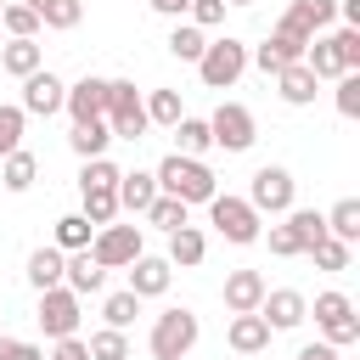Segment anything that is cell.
Here are the masks:
<instances>
[{
	"mask_svg": "<svg viewBox=\"0 0 360 360\" xmlns=\"http://www.w3.org/2000/svg\"><path fill=\"white\" fill-rule=\"evenodd\" d=\"M45 360H90V349H84L79 338H56V349H51Z\"/></svg>",
	"mask_w": 360,
	"mask_h": 360,
	"instance_id": "cell-48",
	"label": "cell"
},
{
	"mask_svg": "<svg viewBox=\"0 0 360 360\" xmlns=\"http://www.w3.org/2000/svg\"><path fill=\"white\" fill-rule=\"evenodd\" d=\"M298 360H338V349H332V343H304Z\"/></svg>",
	"mask_w": 360,
	"mask_h": 360,
	"instance_id": "cell-49",
	"label": "cell"
},
{
	"mask_svg": "<svg viewBox=\"0 0 360 360\" xmlns=\"http://www.w3.org/2000/svg\"><path fill=\"white\" fill-rule=\"evenodd\" d=\"M259 315H264V326H270V332H292V326H304L309 298H304V292H292V287H276V292H264V298H259Z\"/></svg>",
	"mask_w": 360,
	"mask_h": 360,
	"instance_id": "cell-13",
	"label": "cell"
},
{
	"mask_svg": "<svg viewBox=\"0 0 360 360\" xmlns=\"http://www.w3.org/2000/svg\"><path fill=\"white\" fill-rule=\"evenodd\" d=\"M107 129H112V141H141L152 124H146V96L129 84V79H107Z\"/></svg>",
	"mask_w": 360,
	"mask_h": 360,
	"instance_id": "cell-2",
	"label": "cell"
},
{
	"mask_svg": "<svg viewBox=\"0 0 360 360\" xmlns=\"http://www.w3.org/2000/svg\"><path fill=\"white\" fill-rule=\"evenodd\" d=\"M309 315H315V326H321V343H332V349H349V343L360 338V315H354L349 292H321Z\"/></svg>",
	"mask_w": 360,
	"mask_h": 360,
	"instance_id": "cell-6",
	"label": "cell"
},
{
	"mask_svg": "<svg viewBox=\"0 0 360 360\" xmlns=\"http://www.w3.org/2000/svg\"><path fill=\"white\" fill-rule=\"evenodd\" d=\"M202 253H208V242H202V231H197V225H180V231H169V264L191 270V264H202Z\"/></svg>",
	"mask_w": 360,
	"mask_h": 360,
	"instance_id": "cell-26",
	"label": "cell"
},
{
	"mask_svg": "<svg viewBox=\"0 0 360 360\" xmlns=\"http://www.w3.org/2000/svg\"><path fill=\"white\" fill-rule=\"evenodd\" d=\"M62 264H68L62 248H34V253H28V281H34V292L62 287Z\"/></svg>",
	"mask_w": 360,
	"mask_h": 360,
	"instance_id": "cell-20",
	"label": "cell"
},
{
	"mask_svg": "<svg viewBox=\"0 0 360 360\" xmlns=\"http://www.w3.org/2000/svg\"><path fill=\"white\" fill-rule=\"evenodd\" d=\"M287 17L315 39L321 28H332V22H338V0H292V6H287Z\"/></svg>",
	"mask_w": 360,
	"mask_h": 360,
	"instance_id": "cell-23",
	"label": "cell"
},
{
	"mask_svg": "<svg viewBox=\"0 0 360 360\" xmlns=\"http://www.w3.org/2000/svg\"><path fill=\"white\" fill-rule=\"evenodd\" d=\"M79 304H84V298H79V292H68V287L39 292V315H34V321H39V332H45L51 343H56V338H73V332H79V321H84V309H79Z\"/></svg>",
	"mask_w": 360,
	"mask_h": 360,
	"instance_id": "cell-10",
	"label": "cell"
},
{
	"mask_svg": "<svg viewBox=\"0 0 360 360\" xmlns=\"http://www.w3.org/2000/svg\"><path fill=\"white\" fill-rule=\"evenodd\" d=\"M197 73H202V84L208 90H231L242 73H248V45L242 39H208V51L197 56Z\"/></svg>",
	"mask_w": 360,
	"mask_h": 360,
	"instance_id": "cell-5",
	"label": "cell"
},
{
	"mask_svg": "<svg viewBox=\"0 0 360 360\" xmlns=\"http://www.w3.org/2000/svg\"><path fill=\"white\" fill-rule=\"evenodd\" d=\"M0 360H45V349L39 343H17V338L0 332Z\"/></svg>",
	"mask_w": 360,
	"mask_h": 360,
	"instance_id": "cell-47",
	"label": "cell"
},
{
	"mask_svg": "<svg viewBox=\"0 0 360 360\" xmlns=\"http://www.w3.org/2000/svg\"><path fill=\"white\" fill-rule=\"evenodd\" d=\"M332 45H338L343 73H360V28H338V34H332Z\"/></svg>",
	"mask_w": 360,
	"mask_h": 360,
	"instance_id": "cell-42",
	"label": "cell"
},
{
	"mask_svg": "<svg viewBox=\"0 0 360 360\" xmlns=\"http://www.w3.org/2000/svg\"><path fill=\"white\" fill-rule=\"evenodd\" d=\"M287 225H292V236H298V248H304V253L326 236V214H315V208H287Z\"/></svg>",
	"mask_w": 360,
	"mask_h": 360,
	"instance_id": "cell-33",
	"label": "cell"
},
{
	"mask_svg": "<svg viewBox=\"0 0 360 360\" xmlns=\"http://www.w3.org/2000/svg\"><path fill=\"white\" fill-rule=\"evenodd\" d=\"M225 343H231L236 354H259V349H270V326H264V315H259V309H253V315H231Z\"/></svg>",
	"mask_w": 360,
	"mask_h": 360,
	"instance_id": "cell-17",
	"label": "cell"
},
{
	"mask_svg": "<svg viewBox=\"0 0 360 360\" xmlns=\"http://www.w3.org/2000/svg\"><path fill=\"white\" fill-rule=\"evenodd\" d=\"M276 96H281L287 107H309V101H315V73H309L304 62L281 68V73H276Z\"/></svg>",
	"mask_w": 360,
	"mask_h": 360,
	"instance_id": "cell-19",
	"label": "cell"
},
{
	"mask_svg": "<svg viewBox=\"0 0 360 360\" xmlns=\"http://www.w3.org/2000/svg\"><path fill=\"white\" fill-rule=\"evenodd\" d=\"M79 197H84V219H90L96 231L118 219V186H90V191H79Z\"/></svg>",
	"mask_w": 360,
	"mask_h": 360,
	"instance_id": "cell-29",
	"label": "cell"
},
{
	"mask_svg": "<svg viewBox=\"0 0 360 360\" xmlns=\"http://www.w3.org/2000/svg\"><path fill=\"white\" fill-rule=\"evenodd\" d=\"M304 68L315 73V84H321V79H343V62H338V45H332V39H309Z\"/></svg>",
	"mask_w": 360,
	"mask_h": 360,
	"instance_id": "cell-31",
	"label": "cell"
},
{
	"mask_svg": "<svg viewBox=\"0 0 360 360\" xmlns=\"http://www.w3.org/2000/svg\"><path fill=\"white\" fill-rule=\"evenodd\" d=\"M22 124H28L22 107H0V158H11L22 146Z\"/></svg>",
	"mask_w": 360,
	"mask_h": 360,
	"instance_id": "cell-40",
	"label": "cell"
},
{
	"mask_svg": "<svg viewBox=\"0 0 360 360\" xmlns=\"http://www.w3.org/2000/svg\"><path fill=\"white\" fill-rule=\"evenodd\" d=\"M270 253H276V259H298V253H304V248H298V236H292V225H287V219H281V225H270Z\"/></svg>",
	"mask_w": 360,
	"mask_h": 360,
	"instance_id": "cell-46",
	"label": "cell"
},
{
	"mask_svg": "<svg viewBox=\"0 0 360 360\" xmlns=\"http://www.w3.org/2000/svg\"><path fill=\"white\" fill-rule=\"evenodd\" d=\"M118 174H124V169H118L112 158H90V163L79 169V191H90V186H118Z\"/></svg>",
	"mask_w": 360,
	"mask_h": 360,
	"instance_id": "cell-41",
	"label": "cell"
},
{
	"mask_svg": "<svg viewBox=\"0 0 360 360\" xmlns=\"http://www.w3.org/2000/svg\"><path fill=\"white\" fill-rule=\"evenodd\" d=\"M68 118L73 124H90V118H101L107 112V79H96V73H84L79 84H68Z\"/></svg>",
	"mask_w": 360,
	"mask_h": 360,
	"instance_id": "cell-14",
	"label": "cell"
},
{
	"mask_svg": "<svg viewBox=\"0 0 360 360\" xmlns=\"http://www.w3.org/2000/svg\"><path fill=\"white\" fill-rule=\"evenodd\" d=\"M90 360H129V338L124 332H112V326H101V332H90Z\"/></svg>",
	"mask_w": 360,
	"mask_h": 360,
	"instance_id": "cell-39",
	"label": "cell"
},
{
	"mask_svg": "<svg viewBox=\"0 0 360 360\" xmlns=\"http://www.w3.org/2000/svg\"><path fill=\"white\" fill-rule=\"evenodd\" d=\"M146 6H152V11H163V17H186V6H191V0H146Z\"/></svg>",
	"mask_w": 360,
	"mask_h": 360,
	"instance_id": "cell-50",
	"label": "cell"
},
{
	"mask_svg": "<svg viewBox=\"0 0 360 360\" xmlns=\"http://www.w3.org/2000/svg\"><path fill=\"white\" fill-rule=\"evenodd\" d=\"M90 236H96V225H90L84 214H62V219H56V248H62V253H84Z\"/></svg>",
	"mask_w": 360,
	"mask_h": 360,
	"instance_id": "cell-32",
	"label": "cell"
},
{
	"mask_svg": "<svg viewBox=\"0 0 360 360\" xmlns=\"http://www.w3.org/2000/svg\"><path fill=\"white\" fill-rule=\"evenodd\" d=\"M197 332H202V326H197V315H191L186 304H180V309H163V315L152 321V338H146V343H152V360H186V354L197 349Z\"/></svg>",
	"mask_w": 360,
	"mask_h": 360,
	"instance_id": "cell-4",
	"label": "cell"
},
{
	"mask_svg": "<svg viewBox=\"0 0 360 360\" xmlns=\"http://www.w3.org/2000/svg\"><path fill=\"white\" fill-rule=\"evenodd\" d=\"M62 101H68V84L51 73V68H39V73H28L22 79V112H34V118H51V112H62Z\"/></svg>",
	"mask_w": 360,
	"mask_h": 360,
	"instance_id": "cell-12",
	"label": "cell"
},
{
	"mask_svg": "<svg viewBox=\"0 0 360 360\" xmlns=\"http://www.w3.org/2000/svg\"><path fill=\"white\" fill-rule=\"evenodd\" d=\"M338 112L343 118H360V73H343L338 79Z\"/></svg>",
	"mask_w": 360,
	"mask_h": 360,
	"instance_id": "cell-45",
	"label": "cell"
},
{
	"mask_svg": "<svg viewBox=\"0 0 360 360\" xmlns=\"http://www.w3.org/2000/svg\"><path fill=\"white\" fill-rule=\"evenodd\" d=\"M264 292H270V287H264L259 270H231V276H225V309H231V315H253Z\"/></svg>",
	"mask_w": 360,
	"mask_h": 360,
	"instance_id": "cell-16",
	"label": "cell"
},
{
	"mask_svg": "<svg viewBox=\"0 0 360 360\" xmlns=\"http://www.w3.org/2000/svg\"><path fill=\"white\" fill-rule=\"evenodd\" d=\"M135 315H141V298H135V292H129V287H124V292H112V298H107V304H101V321H107V326H112V332H124V326H129V321H135Z\"/></svg>",
	"mask_w": 360,
	"mask_h": 360,
	"instance_id": "cell-37",
	"label": "cell"
},
{
	"mask_svg": "<svg viewBox=\"0 0 360 360\" xmlns=\"http://www.w3.org/2000/svg\"><path fill=\"white\" fill-rule=\"evenodd\" d=\"M169 281H174V264H169V259L141 253V259L129 264V292H135V298H163V292H169Z\"/></svg>",
	"mask_w": 360,
	"mask_h": 360,
	"instance_id": "cell-15",
	"label": "cell"
},
{
	"mask_svg": "<svg viewBox=\"0 0 360 360\" xmlns=\"http://www.w3.org/2000/svg\"><path fill=\"white\" fill-rule=\"evenodd\" d=\"M34 180H39V158H34V152L17 146L11 158H0V186H6V191H28Z\"/></svg>",
	"mask_w": 360,
	"mask_h": 360,
	"instance_id": "cell-25",
	"label": "cell"
},
{
	"mask_svg": "<svg viewBox=\"0 0 360 360\" xmlns=\"http://www.w3.org/2000/svg\"><path fill=\"white\" fill-rule=\"evenodd\" d=\"M208 225H214L225 242H236V248H248V242L264 236V225H259V214L248 208V197H231V191H214V197H208Z\"/></svg>",
	"mask_w": 360,
	"mask_h": 360,
	"instance_id": "cell-3",
	"label": "cell"
},
{
	"mask_svg": "<svg viewBox=\"0 0 360 360\" xmlns=\"http://www.w3.org/2000/svg\"><path fill=\"white\" fill-rule=\"evenodd\" d=\"M304 51H309V34H304V28L292 22V17H281V22L270 28V39H264V45L253 51V62H259V68H264V73L276 79L281 68H292V62H304Z\"/></svg>",
	"mask_w": 360,
	"mask_h": 360,
	"instance_id": "cell-7",
	"label": "cell"
},
{
	"mask_svg": "<svg viewBox=\"0 0 360 360\" xmlns=\"http://www.w3.org/2000/svg\"><path fill=\"white\" fill-rule=\"evenodd\" d=\"M208 135H214V146H225V152H248V146L259 141V124H253V112H248L242 101H219L214 118H208Z\"/></svg>",
	"mask_w": 360,
	"mask_h": 360,
	"instance_id": "cell-9",
	"label": "cell"
},
{
	"mask_svg": "<svg viewBox=\"0 0 360 360\" xmlns=\"http://www.w3.org/2000/svg\"><path fill=\"white\" fill-rule=\"evenodd\" d=\"M68 146L90 163V158H107V146H112V129H107V118H90V124H73V135H68Z\"/></svg>",
	"mask_w": 360,
	"mask_h": 360,
	"instance_id": "cell-21",
	"label": "cell"
},
{
	"mask_svg": "<svg viewBox=\"0 0 360 360\" xmlns=\"http://www.w3.org/2000/svg\"><path fill=\"white\" fill-rule=\"evenodd\" d=\"M326 236H332V242H343V248H354V242H360V202H354V197H343V202L326 214Z\"/></svg>",
	"mask_w": 360,
	"mask_h": 360,
	"instance_id": "cell-27",
	"label": "cell"
},
{
	"mask_svg": "<svg viewBox=\"0 0 360 360\" xmlns=\"http://www.w3.org/2000/svg\"><path fill=\"white\" fill-rule=\"evenodd\" d=\"M208 146H214L208 118H180V124H174V152H180V158H202Z\"/></svg>",
	"mask_w": 360,
	"mask_h": 360,
	"instance_id": "cell-28",
	"label": "cell"
},
{
	"mask_svg": "<svg viewBox=\"0 0 360 360\" xmlns=\"http://www.w3.org/2000/svg\"><path fill=\"white\" fill-rule=\"evenodd\" d=\"M101 281H107V270L90 259V248H84V253H73V259L62 264V287H68V292H79V298L101 292Z\"/></svg>",
	"mask_w": 360,
	"mask_h": 360,
	"instance_id": "cell-18",
	"label": "cell"
},
{
	"mask_svg": "<svg viewBox=\"0 0 360 360\" xmlns=\"http://www.w3.org/2000/svg\"><path fill=\"white\" fill-rule=\"evenodd\" d=\"M146 225H158V231H180L186 225V202L180 197H152V208H146Z\"/></svg>",
	"mask_w": 360,
	"mask_h": 360,
	"instance_id": "cell-36",
	"label": "cell"
},
{
	"mask_svg": "<svg viewBox=\"0 0 360 360\" xmlns=\"http://www.w3.org/2000/svg\"><path fill=\"white\" fill-rule=\"evenodd\" d=\"M309 259H315L321 270H349V248H343V242H332V236H321V242L309 248Z\"/></svg>",
	"mask_w": 360,
	"mask_h": 360,
	"instance_id": "cell-43",
	"label": "cell"
},
{
	"mask_svg": "<svg viewBox=\"0 0 360 360\" xmlns=\"http://www.w3.org/2000/svg\"><path fill=\"white\" fill-rule=\"evenodd\" d=\"M0 28H6L11 39H34V34H39V17H34L22 0H11V6H0Z\"/></svg>",
	"mask_w": 360,
	"mask_h": 360,
	"instance_id": "cell-38",
	"label": "cell"
},
{
	"mask_svg": "<svg viewBox=\"0 0 360 360\" xmlns=\"http://www.w3.org/2000/svg\"><path fill=\"white\" fill-rule=\"evenodd\" d=\"M202 51H208L202 28H191V22H174V34H169V56H180V62H197Z\"/></svg>",
	"mask_w": 360,
	"mask_h": 360,
	"instance_id": "cell-35",
	"label": "cell"
},
{
	"mask_svg": "<svg viewBox=\"0 0 360 360\" xmlns=\"http://www.w3.org/2000/svg\"><path fill=\"white\" fill-rule=\"evenodd\" d=\"M152 197H158V180H152V174H141V169L118 174V208H129V214H146V208H152Z\"/></svg>",
	"mask_w": 360,
	"mask_h": 360,
	"instance_id": "cell-22",
	"label": "cell"
},
{
	"mask_svg": "<svg viewBox=\"0 0 360 360\" xmlns=\"http://www.w3.org/2000/svg\"><path fill=\"white\" fill-rule=\"evenodd\" d=\"M186 112H180V90H152L146 96V124H163V129H174Z\"/></svg>",
	"mask_w": 360,
	"mask_h": 360,
	"instance_id": "cell-34",
	"label": "cell"
},
{
	"mask_svg": "<svg viewBox=\"0 0 360 360\" xmlns=\"http://www.w3.org/2000/svg\"><path fill=\"white\" fill-rule=\"evenodd\" d=\"M292 174L281 169V163H264L259 174H253V186H248V208L253 214H287L292 208Z\"/></svg>",
	"mask_w": 360,
	"mask_h": 360,
	"instance_id": "cell-11",
	"label": "cell"
},
{
	"mask_svg": "<svg viewBox=\"0 0 360 360\" xmlns=\"http://www.w3.org/2000/svg\"><path fill=\"white\" fill-rule=\"evenodd\" d=\"M0 68H6L11 79H28V73H39V45H34V39H11V45L0 51Z\"/></svg>",
	"mask_w": 360,
	"mask_h": 360,
	"instance_id": "cell-30",
	"label": "cell"
},
{
	"mask_svg": "<svg viewBox=\"0 0 360 360\" xmlns=\"http://www.w3.org/2000/svg\"><path fill=\"white\" fill-rule=\"evenodd\" d=\"M152 180H158V191H163V197H180L186 208H191V202H208V197L219 191L214 169H208L202 158H180V152H169V158L158 163V174H152Z\"/></svg>",
	"mask_w": 360,
	"mask_h": 360,
	"instance_id": "cell-1",
	"label": "cell"
},
{
	"mask_svg": "<svg viewBox=\"0 0 360 360\" xmlns=\"http://www.w3.org/2000/svg\"><path fill=\"white\" fill-rule=\"evenodd\" d=\"M0 6H11V0H0Z\"/></svg>",
	"mask_w": 360,
	"mask_h": 360,
	"instance_id": "cell-52",
	"label": "cell"
},
{
	"mask_svg": "<svg viewBox=\"0 0 360 360\" xmlns=\"http://www.w3.org/2000/svg\"><path fill=\"white\" fill-rule=\"evenodd\" d=\"M225 6H253V0H225Z\"/></svg>",
	"mask_w": 360,
	"mask_h": 360,
	"instance_id": "cell-51",
	"label": "cell"
},
{
	"mask_svg": "<svg viewBox=\"0 0 360 360\" xmlns=\"http://www.w3.org/2000/svg\"><path fill=\"white\" fill-rule=\"evenodd\" d=\"M90 259L101 270H129L141 259V225H101L90 236Z\"/></svg>",
	"mask_w": 360,
	"mask_h": 360,
	"instance_id": "cell-8",
	"label": "cell"
},
{
	"mask_svg": "<svg viewBox=\"0 0 360 360\" xmlns=\"http://www.w3.org/2000/svg\"><path fill=\"white\" fill-rule=\"evenodd\" d=\"M34 17H39V28H79V17H84V0H22Z\"/></svg>",
	"mask_w": 360,
	"mask_h": 360,
	"instance_id": "cell-24",
	"label": "cell"
},
{
	"mask_svg": "<svg viewBox=\"0 0 360 360\" xmlns=\"http://www.w3.org/2000/svg\"><path fill=\"white\" fill-rule=\"evenodd\" d=\"M186 17H191V28H219L225 22V0H191Z\"/></svg>",
	"mask_w": 360,
	"mask_h": 360,
	"instance_id": "cell-44",
	"label": "cell"
}]
</instances>
